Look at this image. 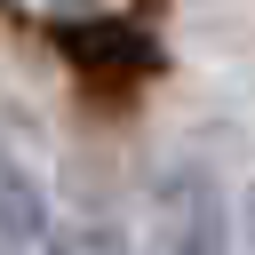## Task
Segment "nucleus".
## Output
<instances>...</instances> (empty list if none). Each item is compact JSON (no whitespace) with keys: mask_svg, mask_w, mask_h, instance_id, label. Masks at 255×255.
I'll return each instance as SVG.
<instances>
[{"mask_svg":"<svg viewBox=\"0 0 255 255\" xmlns=\"http://www.w3.org/2000/svg\"><path fill=\"white\" fill-rule=\"evenodd\" d=\"M56 48L88 88H143L167 72V48L143 32V16H56Z\"/></svg>","mask_w":255,"mask_h":255,"instance_id":"1","label":"nucleus"},{"mask_svg":"<svg viewBox=\"0 0 255 255\" xmlns=\"http://www.w3.org/2000/svg\"><path fill=\"white\" fill-rule=\"evenodd\" d=\"M231 247V215L207 167H167L151 183V247L143 255H223Z\"/></svg>","mask_w":255,"mask_h":255,"instance_id":"2","label":"nucleus"},{"mask_svg":"<svg viewBox=\"0 0 255 255\" xmlns=\"http://www.w3.org/2000/svg\"><path fill=\"white\" fill-rule=\"evenodd\" d=\"M48 231H56L48 223V183L32 167L0 159V255H40Z\"/></svg>","mask_w":255,"mask_h":255,"instance_id":"3","label":"nucleus"},{"mask_svg":"<svg viewBox=\"0 0 255 255\" xmlns=\"http://www.w3.org/2000/svg\"><path fill=\"white\" fill-rule=\"evenodd\" d=\"M40 255H128V239H120V223L88 215V223H56L40 239Z\"/></svg>","mask_w":255,"mask_h":255,"instance_id":"4","label":"nucleus"},{"mask_svg":"<svg viewBox=\"0 0 255 255\" xmlns=\"http://www.w3.org/2000/svg\"><path fill=\"white\" fill-rule=\"evenodd\" d=\"M135 8H143V16H151V8H167V0H135Z\"/></svg>","mask_w":255,"mask_h":255,"instance_id":"5","label":"nucleus"}]
</instances>
